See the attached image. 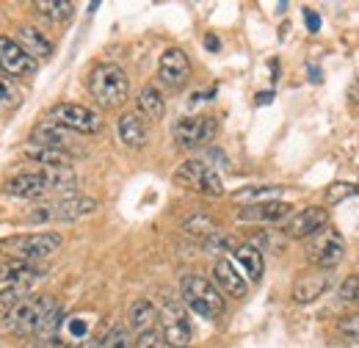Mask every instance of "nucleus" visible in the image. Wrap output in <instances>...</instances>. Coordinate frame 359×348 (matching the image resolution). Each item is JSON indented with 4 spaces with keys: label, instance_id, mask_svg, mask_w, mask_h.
Instances as JSON below:
<instances>
[{
    "label": "nucleus",
    "instance_id": "nucleus-1",
    "mask_svg": "<svg viewBox=\"0 0 359 348\" xmlns=\"http://www.w3.org/2000/svg\"><path fill=\"white\" fill-rule=\"evenodd\" d=\"M75 188H78V174L72 169H36L6 180V194L22 199H36L47 194H72Z\"/></svg>",
    "mask_w": 359,
    "mask_h": 348
},
{
    "label": "nucleus",
    "instance_id": "nucleus-2",
    "mask_svg": "<svg viewBox=\"0 0 359 348\" xmlns=\"http://www.w3.org/2000/svg\"><path fill=\"white\" fill-rule=\"evenodd\" d=\"M64 238L58 232H25V235H11L0 241V257L6 260H25L36 262L55 255L61 249Z\"/></svg>",
    "mask_w": 359,
    "mask_h": 348
},
{
    "label": "nucleus",
    "instance_id": "nucleus-3",
    "mask_svg": "<svg viewBox=\"0 0 359 348\" xmlns=\"http://www.w3.org/2000/svg\"><path fill=\"white\" fill-rule=\"evenodd\" d=\"M180 299L191 312H196L202 318H219L226 309L224 296L216 288V282H210L199 274H185L180 279Z\"/></svg>",
    "mask_w": 359,
    "mask_h": 348
},
{
    "label": "nucleus",
    "instance_id": "nucleus-4",
    "mask_svg": "<svg viewBox=\"0 0 359 348\" xmlns=\"http://www.w3.org/2000/svg\"><path fill=\"white\" fill-rule=\"evenodd\" d=\"M89 91L102 108H119L130 97V78L119 64H97L89 75Z\"/></svg>",
    "mask_w": 359,
    "mask_h": 348
},
{
    "label": "nucleus",
    "instance_id": "nucleus-5",
    "mask_svg": "<svg viewBox=\"0 0 359 348\" xmlns=\"http://www.w3.org/2000/svg\"><path fill=\"white\" fill-rule=\"evenodd\" d=\"M58 307V302L53 296L45 293H36V296H25L20 304L14 307L6 318H3V326L17 335V337H31L42 329V323L47 321V315Z\"/></svg>",
    "mask_w": 359,
    "mask_h": 348
},
{
    "label": "nucleus",
    "instance_id": "nucleus-6",
    "mask_svg": "<svg viewBox=\"0 0 359 348\" xmlns=\"http://www.w3.org/2000/svg\"><path fill=\"white\" fill-rule=\"evenodd\" d=\"M100 202L91 199V196H64L58 202H47L34 208L25 221L28 224H72V221H81V218L97 213Z\"/></svg>",
    "mask_w": 359,
    "mask_h": 348
},
{
    "label": "nucleus",
    "instance_id": "nucleus-7",
    "mask_svg": "<svg viewBox=\"0 0 359 348\" xmlns=\"http://www.w3.org/2000/svg\"><path fill=\"white\" fill-rule=\"evenodd\" d=\"M177 185L188 188V191H196L202 196H222L224 194V182H222V174L216 172L205 158H188L182 161L175 172Z\"/></svg>",
    "mask_w": 359,
    "mask_h": 348
},
{
    "label": "nucleus",
    "instance_id": "nucleus-8",
    "mask_svg": "<svg viewBox=\"0 0 359 348\" xmlns=\"http://www.w3.org/2000/svg\"><path fill=\"white\" fill-rule=\"evenodd\" d=\"M45 119L67 128L69 133H86V135H91V133H97L102 128L100 114L94 108H89V105H81V102H58V105H53L47 111Z\"/></svg>",
    "mask_w": 359,
    "mask_h": 348
},
{
    "label": "nucleus",
    "instance_id": "nucleus-9",
    "mask_svg": "<svg viewBox=\"0 0 359 348\" xmlns=\"http://www.w3.org/2000/svg\"><path fill=\"white\" fill-rule=\"evenodd\" d=\"M343 255H346V241L332 227L318 232L307 243V262H313L315 268H320V271H332L337 262L343 260Z\"/></svg>",
    "mask_w": 359,
    "mask_h": 348
},
{
    "label": "nucleus",
    "instance_id": "nucleus-10",
    "mask_svg": "<svg viewBox=\"0 0 359 348\" xmlns=\"http://www.w3.org/2000/svg\"><path fill=\"white\" fill-rule=\"evenodd\" d=\"M219 130V122L216 116H208V114H199V116H182L175 122L172 135L182 149H194V147H202L208 141H213V135Z\"/></svg>",
    "mask_w": 359,
    "mask_h": 348
},
{
    "label": "nucleus",
    "instance_id": "nucleus-11",
    "mask_svg": "<svg viewBox=\"0 0 359 348\" xmlns=\"http://www.w3.org/2000/svg\"><path fill=\"white\" fill-rule=\"evenodd\" d=\"M326 224H329V210L320 208V205H310V208H304V210H299V213L287 218L282 232H285V238H296V241L299 238H315L318 232L326 229Z\"/></svg>",
    "mask_w": 359,
    "mask_h": 348
},
{
    "label": "nucleus",
    "instance_id": "nucleus-12",
    "mask_svg": "<svg viewBox=\"0 0 359 348\" xmlns=\"http://www.w3.org/2000/svg\"><path fill=\"white\" fill-rule=\"evenodd\" d=\"M0 69L11 78H28L36 72V58H31L17 39L0 36Z\"/></svg>",
    "mask_w": 359,
    "mask_h": 348
},
{
    "label": "nucleus",
    "instance_id": "nucleus-13",
    "mask_svg": "<svg viewBox=\"0 0 359 348\" xmlns=\"http://www.w3.org/2000/svg\"><path fill=\"white\" fill-rule=\"evenodd\" d=\"M161 332L169 340V346H188L191 323H188V315H185V304L163 302V307H161Z\"/></svg>",
    "mask_w": 359,
    "mask_h": 348
},
{
    "label": "nucleus",
    "instance_id": "nucleus-14",
    "mask_svg": "<svg viewBox=\"0 0 359 348\" xmlns=\"http://www.w3.org/2000/svg\"><path fill=\"white\" fill-rule=\"evenodd\" d=\"M191 78V61L180 47L163 50L161 61H158V81L166 88H180L188 83Z\"/></svg>",
    "mask_w": 359,
    "mask_h": 348
},
{
    "label": "nucleus",
    "instance_id": "nucleus-15",
    "mask_svg": "<svg viewBox=\"0 0 359 348\" xmlns=\"http://www.w3.org/2000/svg\"><path fill=\"white\" fill-rule=\"evenodd\" d=\"M47 271L36 262L25 260H6L0 265V282H8V288H20V290H31L39 279H45Z\"/></svg>",
    "mask_w": 359,
    "mask_h": 348
},
{
    "label": "nucleus",
    "instance_id": "nucleus-16",
    "mask_svg": "<svg viewBox=\"0 0 359 348\" xmlns=\"http://www.w3.org/2000/svg\"><path fill=\"white\" fill-rule=\"evenodd\" d=\"M293 216V205L282 202V199H269V202H249L238 210L241 221H263V224H273V221H287Z\"/></svg>",
    "mask_w": 359,
    "mask_h": 348
},
{
    "label": "nucleus",
    "instance_id": "nucleus-17",
    "mask_svg": "<svg viewBox=\"0 0 359 348\" xmlns=\"http://www.w3.org/2000/svg\"><path fill=\"white\" fill-rule=\"evenodd\" d=\"M332 285V274L329 271H313V274H304L296 279L293 285V302L296 304H313L315 299H320Z\"/></svg>",
    "mask_w": 359,
    "mask_h": 348
},
{
    "label": "nucleus",
    "instance_id": "nucleus-18",
    "mask_svg": "<svg viewBox=\"0 0 359 348\" xmlns=\"http://www.w3.org/2000/svg\"><path fill=\"white\" fill-rule=\"evenodd\" d=\"M213 282H216V288H219L222 293L232 296V299H243V296H246V290H249V285H246L243 274H238L235 262L226 260V257L216 260V265H213Z\"/></svg>",
    "mask_w": 359,
    "mask_h": 348
},
{
    "label": "nucleus",
    "instance_id": "nucleus-19",
    "mask_svg": "<svg viewBox=\"0 0 359 348\" xmlns=\"http://www.w3.org/2000/svg\"><path fill=\"white\" fill-rule=\"evenodd\" d=\"M116 133H119V141H122L125 147H130V149H141V147L147 144V138H149L147 122H144V116H141L138 111L122 114V116L116 119Z\"/></svg>",
    "mask_w": 359,
    "mask_h": 348
},
{
    "label": "nucleus",
    "instance_id": "nucleus-20",
    "mask_svg": "<svg viewBox=\"0 0 359 348\" xmlns=\"http://www.w3.org/2000/svg\"><path fill=\"white\" fill-rule=\"evenodd\" d=\"M22 158H28L31 163H39L42 169H72V155H69L67 149L25 144V147H22Z\"/></svg>",
    "mask_w": 359,
    "mask_h": 348
},
{
    "label": "nucleus",
    "instance_id": "nucleus-21",
    "mask_svg": "<svg viewBox=\"0 0 359 348\" xmlns=\"http://www.w3.org/2000/svg\"><path fill=\"white\" fill-rule=\"evenodd\" d=\"M158 323H161V309L149 299H135L130 304V309H128V329L144 335V332H152Z\"/></svg>",
    "mask_w": 359,
    "mask_h": 348
},
{
    "label": "nucleus",
    "instance_id": "nucleus-22",
    "mask_svg": "<svg viewBox=\"0 0 359 348\" xmlns=\"http://www.w3.org/2000/svg\"><path fill=\"white\" fill-rule=\"evenodd\" d=\"M31 144L36 147H53V149H67L69 152V144H72V133L55 122H39L34 130H31Z\"/></svg>",
    "mask_w": 359,
    "mask_h": 348
},
{
    "label": "nucleus",
    "instance_id": "nucleus-23",
    "mask_svg": "<svg viewBox=\"0 0 359 348\" xmlns=\"http://www.w3.org/2000/svg\"><path fill=\"white\" fill-rule=\"evenodd\" d=\"M135 108L144 119L149 122H161L166 114V97L158 91V86H144L135 97Z\"/></svg>",
    "mask_w": 359,
    "mask_h": 348
},
{
    "label": "nucleus",
    "instance_id": "nucleus-24",
    "mask_svg": "<svg viewBox=\"0 0 359 348\" xmlns=\"http://www.w3.org/2000/svg\"><path fill=\"white\" fill-rule=\"evenodd\" d=\"M17 42L25 47V53L31 55V58H47L50 53H53V42L47 39L42 31H36V28H28V25H20L17 28V36H14Z\"/></svg>",
    "mask_w": 359,
    "mask_h": 348
},
{
    "label": "nucleus",
    "instance_id": "nucleus-25",
    "mask_svg": "<svg viewBox=\"0 0 359 348\" xmlns=\"http://www.w3.org/2000/svg\"><path fill=\"white\" fill-rule=\"evenodd\" d=\"M232 255H235V260L243 265V271H246V276H249L252 282H260V279H263L266 262H263V252H260L255 243H241Z\"/></svg>",
    "mask_w": 359,
    "mask_h": 348
},
{
    "label": "nucleus",
    "instance_id": "nucleus-26",
    "mask_svg": "<svg viewBox=\"0 0 359 348\" xmlns=\"http://www.w3.org/2000/svg\"><path fill=\"white\" fill-rule=\"evenodd\" d=\"M34 11L45 17L47 22H67L75 14V3L72 0H36Z\"/></svg>",
    "mask_w": 359,
    "mask_h": 348
},
{
    "label": "nucleus",
    "instance_id": "nucleus-27",
    "mask_svg": "<svg viewBox=\"0 0 359 348\" xmlns=\"http://www.w3.org/2000/svg\"><path fill=\"white\" fill-rule=\"evenodd\" d=\"M182 229H185L188 235H194V238L208 241L210 235H216V232H219V224H216V218H210L208 213H194L191 218H185V221H182Z\"/></svg>",
    "mask_w": 359,
    "mask_h": 348
},
{
    "label": "nucleus",
    "instance_id": "nucleus-28",
    "mask_svg": "<svg viewBox=\"0 0 359 348\" xmlns=\"http://www.w3.org/2000/svg\"><path fill=\"white\" fill-rule=\"evenodd\" d=\"M61 323H64V309L61 304L55 307L50 315H47V321L42 323V329L36 332V340H39V346H53V343H58V332H61Z\"/></svg>",
    "mask_w": 359,
    "mask_h": 348
},
{
    "label": "nucleus",
    "instance_id": "nucleus-29",
    "mask_svg": "<svg viewBox=\"0 0 359 348\" xmlns=\"http://www.w3.org/2000/svg\"><path fill=\"white\" fill-rule=\"evenodd\" d=\"M241 246V241L232 235V232H224V229H219L216 235H210L208 241H205V249L208 252H235Z\"/></svg>",
    "mask_w": 359,
    "mask_h": 348
},
{
    "label": "nucleus",
    "instance_id": "nucleus-30",
    "mask_svg": "<svg viewBox=\"0 0 359 348\" xmlns=\"http://www.w3.org/2000/svg\"><path fill=\"white\" fill-rule=\"evenodd\" d=\"M279 194H282V185H249V188H241L235 194V199H263V202H269Z\"/></svg>",
    "mask_w": 359,
    "mask_h": 348
},
{
    "label": "nucleus",
    "instance_id": "nucleus-31",
    "mask_svg": "<svg viewBox=\"0 0 359 348\" xmlns=\"http://www.w3.org/2000/svg\"><path fill=\"white\" fill-rule=\"evenodd\" d=\"M94 348H130V335H128L125 326H114L102 335V340Z\"/></svg>",
    "mask_w": 359,
    "mask_h": 348
},
{
    "label": "nucleus",
    "instance_id": "nucleus-32",
    "mask_svg": "<svg viewBox=\"0 0 359 348\" xmlns=\"http://www.w3.org/2000/svg\"><path fill=\"white\" fill-rule=\"evenodd\" d=\"M133 348H172V346H169V340L163 337V332H161V329H152V332L138 335Z\"/></svg>",
    "mask_w": 359,
    "mask_h": 348
},
{
    "label": "nucleus",
    "instance_id": "nucleus-33",
    "mask_svg": "<svg viewBox=\"0 0 359 348\" xmlns=\"http://www.w3.org/2000/svg\"><path fill=\"white\" fill-rule=\"evenodd\" d=\"M354 194H359L357 182H334V185H329L326 199H329V202H343L346 196H354Z\"/></svg>",
    "mask_w": 359,
    "mask_h": 348
},
{
    "label": "nucleus",
    "instance_id": "nucleus-34",
    "mask_svg": "<svg viewBox=\"0 0 359 348\" xmlns=\"http://www.w3.org/2000/svg\"><path fill=\"white\" fill-rule=\"evenodd\" d=\"M340 302H348V304H357L359 302V274L348 276V279L340 285Z\"/></svg>",
    "mask_w": 359,
    "mask_h": 348
},
{
    "label": "nucleus",
    "instance_id": "nucleus-35",
    "mask_svg": "<svg viewBox=\"0 0 359 348\" xmlns=\"http://www.w3.org/2000/svg\"><path fill=\"white\" fill-rule=\"evenodd\" d=\"M337 329H340L348 340H359V312L340 318V321H337Z\"/></svg>",
    "mask_w": 359,
    "mask_h": 348
},
{
    "label": "nucleus",
    "instance_id": "nucleus-36",
    "mask_svg": "<svg viewBox=\"0 0 359 348\" xmlns=\"http://www.w3.org/2000/svg\"><path fill=\"white\" fill-rule=\"evenodd\" d=\"M304 20H307V31H310V34H318V28H320V17L315 14L313 8H304Z\"/></svg>",
    "mask_w": 359,
    "mask_h": 348
},
{
    "label": "nucleus",
    "instance_id": "nucleus-37",
    "mask_svg": "<svg viewBox=\"0 0 359 348\" xmlns=\"http://www.w3.org/2000/svg\"><path fill=\"white\" fill-rule=\"evenodd\" d=\"M205 47H208V50H219V47H222V42H219V36L208 34V36H205Z\"/></svg>",
    "mask_w": 359,
    "mask_h": 348
},
{
    "label": "nucleus",
    "instance_id": "nucleus-38",
    "mask_svg": "<svg viewBox=\"0 0 359 348\" xmlns=\"http://www.w3.org/2000/svg\"><path fill=\"white\" fill-rule=\"evenodd\" d=\"M69 329H72V335H78V337H81V335H86V323H83V321H75Z\"/></svg>",
    "mask_w": 359,
    "mask_h": 348
},
{
    "label": "nucleus",
    "instance_id": "nucleus-39",
    "mask_svg": "<svg viewBox=\"0 0 359 348\" xmlns=\"http://www.w3.org/2000/svg\"><path fill=\"white\" fill-rule=\"evenodd\" d=\"M271 100H273V94H271V91H260V94H257V100H255V102H257V105H269Z\"/></svg>",
    "mask_w": 359,
    "mask_h": 348
},
{
    "label": "nucleus",
    "instance_id": "nucleus-40",
    "mask_svg": "<svg viewBox=\"0 0 359 348\" xmlns=\"http://www.w3.org/2000/svg\"><path fill=\"white\" fill-rule=\"evenodd\" d=\"M310 81H313V83H320V72H318V67H310Z\"/></svg>",
    "mask_w": 359,
    "mask_h": 348
},
{
    "label": "nucleus",
    "instance_id": "nucleus-41",
    "mask_svg": "<svg viewBox=\"0 0 359 348\" xmlns=\"http://www.w3.org/2000/svg\"><path fill=\"white\" fill-rule=\"evenodd\" d=\"M67 348H94L91 343H69Z\"/></svg>",
    "mask_w": 359,
    "mask_h": 348
},
{
    "label": "nucleus",
    "instance_id": "nucleus-42",
    "mask_svg": "<svg viewBox=\"0 0 359 348\" xmlns=\"http://www.w3.org/2000/svg\"><path fill=\"white\" fill-rule=\"evenodd\" d=\"M3 100H6V86L0 83V102H3Z\"/></svg>",
    "mask_w": 359,
    "mask_h": 348
},
{
    "label": "nucleus",
    "instance_id": "nucleus-43",
    "mask_svg": "<svg viewBox=\"0 0 359 348\" xmlns=\"http://www.w3.org/2000/svg\"><path fill=\"white\" fill-rule=\"evenodd\" d=\"M172 348H191V346H172Z\"/></svg>",
    "mask_w": 359,
    "mask_h": 348
},
{
    "label": "nucleus",
    "instance_id": "nucleus-44",
    "mask_svg": "<svg viewBox=\"0 0 359 348\" xmlns=\"http://www.w3.org/2000/svg\"><path fill=\"white\" fill-rule=\"evenodd\" d=\"M357 307H359V302H357Z\"/></svg>",
    "mask_w": 359,
    "mask_h": 348
}]
</instances>
